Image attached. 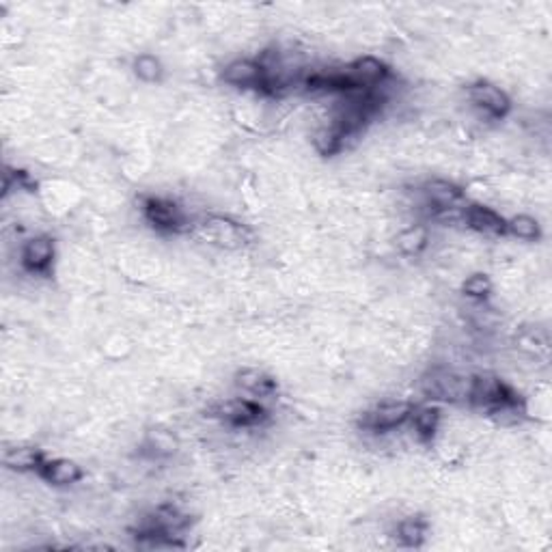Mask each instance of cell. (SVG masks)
<instances>
[{
	"instance_id": "8fae6325",
	"label": "cell",
	"mask_w": 552,
	"mask_h": 552,
	"mask_svg": "<svg viewBox=\"0 0 552 552\" xmlns=\"http://www.w3.org/2000/svg\"><path fill=\"white\" fill-rule=\"evenodd\" d=\"M464 224L472 231L483 235H507V221L499 212L486 205H472L464 207Z\"/></svg>"
},
{
	"instance_id": "6da1fadb",
	"label": "cell",
	"mask_w": 552,
	"mask_h": 552,
	"mask_svg": "<svg viewBox=\"0 0 552 552\" xmlns=\"http://www.w3.org/2000/svg\"><path fill=\"white\" fill-rule=\"evenodd\" d=\"M469 404L481 408L500 424H516L525 414V404L507 382L492 374H479L471 377Z\"/></svg>"
},
{
	"instance_id": "30bf717a",
	"label": "cell",
	"mask_w": 552,
	"mask_h": 552,
	"mask_svg": "<svg viewBox=\"0 0 552 552\" xmlns=\"http://www.w3.org/2000/svg\"><path fill=\"white\" fill-rule=\"evenodd\" d=\"M54 262V240L50 235H35L22 249V266L33 274H48Z\"/></svg>"
},
{
	"instance_id": "5b68a950",
	"label": "cell",
	"mask_w": 552,
	"mask_h": 552,
	"mask_svg": "<svg viewBox=\"0 0 552 552\" xmlns=\"http://www.w3.org/2000/svg\"><path fill=\"white\" fill-rule=\"evenodd\" d=\"M414 405L410 402H385L360 416L358 425L367 432H388L408 424Z\"/></svg>"
},
{
	"instance_id": "ba28073f",
	"label": "cell",
	"mask_w": 552,
	"mask_h": 552,
	"mask_svg": "<svg viewBox=\"0 0 552 552\" xmlns=\"http://www.w3.org/2000/svg\"><path fill=\"white\" fill-rule=\"evenodd\" d=\"M421 193L425 196V207L430 216L443 210L462 207V199H464V193H462L460 186L447 182V179H430Z\"/></svg>"
},
{
	"instance_id": "4fadbf2b",
	"label": "cell",
	"mask_w": 552,
	"mask_h": 552,
	"mask_svg": "<svg viewBox=\"0 0 552 552\" xmlns=\"http://www.w3.org/2000/svg\"><path fill=\"white\" fill-rule=\"evenodd\" d=\"M39 477L46 479L48 483H52V486H74L82 479V469L81 464H76L74 460H65V458H54V460H46L43 462V466L37 472Z\"/></svg>"
},
{
	"instance_id": "d6986e66",
	"label": "cell",
	"mask_w": 552,
	"mask_h": 552,
	"mask_svg": "<svg viewBox=\"0 0 552 552\" xmlns=\"http://www.w3.org/2000/svg\"><path fill=\"white\" fill-rule=\"evenodd\" d=\"M507 233H511L518 240H539L542 238V229H539V223L535 218L527 216V214H520V216H514L507 221Z\"/></svg>"
},
{
	"instance_id": "277c9868",
	"label": "cell",
	"mask_w": 552,
	"mask_h": 552,
	"mask_svg": "<svg viewBox=\"0 0 552 552\" xmlns=\"http://www.w3.org/2000/svg\"><path fill=\"white\" fill-rule=\"evenodd\" d=\"M143 216L151 227L160 233H179L188 227L186 214L176 201L160 199V196H149L143 203Z\"/></svg>"
},
{
	"instance_id": "ac0fdd59",
	"label": "cell",
	"mask_w": 552,
	"mask_h": 552,
	"mask_svg": "<svg viewBox=\"0 0 552 552\" xmlns=\"http://www.w3.org/2000/svg\"><path fill=\"white\" fill-rule=\"evenodd\" d=\"M427 242H430L427 229L424 224H416V227L405 229L397 235V249L405 252V255H419V252L427 246Z\"/></svg>"
},
{
	"instance_id": "7c38bea8",
	"label": "cell",
	"mask_w": 552,
	"mask_h": 552,
	"mask_svg": "<svg viewBox=\"0 0 552 552\" xmlns=\"http://www.w3.org/2000/svg\"><path fill=\"white\" fill-rule=\"evenodd\" d=\"M223 81L238 89H262L263 67L259 65V61L238 59L224 67Z\"/></svg>"
},
{
	"instance_id": "3957f363",
	"label": "cell",
	"mask_w": 552,
	"mask_h": 552,
	"mask_svg": "<svg viewBox=\"0 0 552 552\" xmlns=\"http://www.w3.org/2000/svg\"><path fill=\"white\" fill-rule=\"evenodd\" d=\"M210 416H216L223 424L233 427H255L268 419V410L259 402H252V399L235 397L214 405Z\"/></svg>"
},
{
	"instance_id": "7402d4cb",
	"label": "cell",
	"mask_w": 552,
	"mask_h": 552,
	"mask_svg": "<svg viewBox=\"0 0 552 552\" xmlns=\"http://www.w3.org/2000/svg\"><path fill=\"white\" fill-rule=\"evenodd\" d=\"M462 291L472 298V300H486V298L492 294V281H490L486 274H472L464 281Z\"/></svg>"
},
{
	"instance_id": "52a82bcc",
	"label": "cell",
	"mask_w": 552,
	"mask_h": 552,
	"mask_svg": "<svg viewBox=\"0 0 552 552\" xmlns=\"http://www.w3.org/2000/svg\"><path fill=\"white\" fill-rule=\"evenodd\" d=\"M347 74H350L354 87L357 91H374V89H382L391 76L388 67L382 63L376 56H363L357 59L354 63L346 67Z\"/></svg>"
},
{
	"instance_id": "2e32d148",
	"label": "cell",
	"mask_w": 552,
	"mask_h": 552,
	"mask_svg": "<svg viewBox=\"0 0 552 552\" xmlns=\"http://www.w3.org/2000/svg\"><path fill=\"white\" fill-rule=\"evenodd\" d=\"M413 421L414 433L421 443H430L436 436L438 425H441V408L438 405H419L413 410Z\"/></svg>"
},
{
	"instance_id": "44dd1931",
	"label": "cell",
	"mask_w": 552,
	"mask_h": 552,
	"mask_svg": "<svg viewBox=\"0 0 552 552\" xmlns=\"http://www.w3.org/2000/svg\"><path fill=\"white\" fill-rule=\"evenodd\" d=\"M145 449L154 455V458H165L177 452V441L173 438V433L168 432H151L145 443Z\"/></svg>"
},
{
	"instance_id": "8992f818",
	"label": "cell",
	"mask_w": 552,
	"mask_h": 552,
	"mask_svg": "<svg viewBox=\"0 0 552 552\" xmlns=\"http://www.w3.org/2000/svg\"><path fill=\"white\" fill-rule=\"evenodd\" d=\"M466 95H469L471 104L475 106L481 115L490 117V119H503V117H507V112L511 110V100L492 82H472L471 87L466 89Z\"/></svg>"
},
{
	"instance_id": "ffe728a7",
	"label": "cell",
	"mask_w": 552,
	"mask_h": 552,
	"mask_svg": "<svg viewBox=\"0 0 552 552\" xmlns=\"http://www.w3.org/2000/svg\"><path fill=\"white\" fill-rule=\"evenodd\" d=\"M134 74L143 82H160L165 76L162 61L154 54H140L134 59Z\"/></svg>"
},
{
	"instance_id": "e0dca14e",
	"label": "cell",
	"mask_w": 552,
	"mask_h": 552,
	"mask_svg": "<svg viewBox=\"0 0 552 552\" xmlns=\"http://www.w3.org/2000/svg\"><path fill=\"white\" fill-rule=\"evenodd\" d=\"M425 535H427V522L419 516L405 518V520L399 522L397 527L399 542L404 546H410V548H419V546L425 542Z\"/></svg>"
},
{
	"instance_id": "9a60e30c",
	"label": "cell",
	"mask_w": 552,
	"mask_h": 552,
	"mask_svg": "<svg viewBox=\"0 0 552 552\" xmlns=\"http://www.w3.org/2000/svg\"><path fill=\"white\" fill-rule=\"evenodd\" d=\"M235 386L255 397H270L276 393V380L266 371L242 369L235 374Z\"/></svg>"
},
{
	"instance_id": "9c48e42d",
	"label": "cell",
	"mask_w": 552,
	"mask_h": 552,
	"mask_svg": "<svg viewBox=\"0 0 552 552\" xmlns=\"http://www.w3.org/2000/svg\"><path fill=\"white\" fill-rule=\"evenodd\" d=\"M201 233L212 244L227 246V249H235V246H242L246 242V229L223 216L205 218V223L201 224Z\"/></svg>"
},
{
	"instance_id": "5bb4252c",
	"label": "cell",
	"mask_w": 552,
	"mask_h": 552,
	"mask_svg": "<svg viewBox=\"0 0 552 552\" xmlns=\"http://www.w3.org/2000/svg\"><path fill=\"white\" fill-rule=\"evenodd\" d=\"M48 458L43 455L42 449L31 447V444H20V447H11L5 452L3 462L5 466L11 471L18 472H39V469L43 466V462Z\"/></svg>"
},
{
	"instance_id": "7a4b0ae2",
	"label": "cell",
	"mask_w": 552,
	"mask_h": 552,
	"mask_svg": "<svg viewBox=\"0 0 552 552\" xmlns=\"http://www.w3.org/2000/svg\"><path fill=\"white\" fill-rule=\"evenodd\" d=\"M471 377L472 376H462L458 371L433 369L424 376L421 388H424L425 397L436 399V402L466 404L471 393Z\"/></svg>"
}]
</instances>
